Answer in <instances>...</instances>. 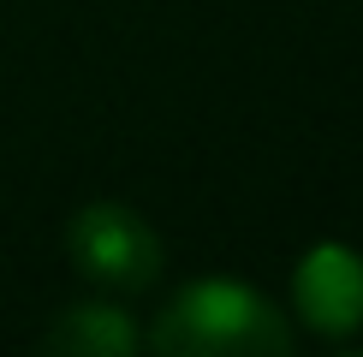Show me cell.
Segmentation results:
<instances>
[{
  "label": "cell",
  "mask_w": 363,
  "mask_h": 357,
  "mask_svg": "<svg viewBox=\"0 0 363 357\" xmlns=\"http://www.w3.org/2000/svg\"><path fill=\"white\" fill-rule=\"evenodd\" d=\"M131 346H138V327L119 304H72L48 327V351L66 357H125Z\"/></svg>",
  "instance_id": "cell-4"
},
{
  "label": "cell",
  "mask_w": 363,
  "mask_h": 357,
  "mask_svg": "<svg viewBox=\"0 0 363 357\" xmlns=\"http://www.w3.org/2000/svg\"><path fill=\"white\" fill-rule=\"evenodd\" d=\"M149 346L173 357H215V351H245V357L274 351L280 357L292 351V327L268 298H256L238 280H196L155 316Z\"/></svg>",
  "instance_id": "cell-1"
},
{
  "label": "cell",
  "mask_w": 363,
  "mask_h": 357,
  "mask_svg": "<svg viewBox=\"0 0 363 357\" xmlns=\"http://www.w3.org/2000/svg\"><path fill=\"white\" fill-rule=\"evenodd\" d=\"M292 292H298L304 322L322 327V334H352L363 322V262L345 244H315L298 262Z\"/></svg>",
  "instance_id": "cell-3"
},
{
  "label": "cell",
  "mask_w": 363,
  "mask_h": 357,
  "mask_svg": "<svg viewBox=\"0 0 363 357\" xmlns=\"http://www.w3.org/2000/svg\"><path fill=\"white\" fill-rule=\"evenodd\" d=\"M66 244L89 280L119 286V292H143L161 274V238L125 203H84L66 227Z\"/></svg>",
  "instance_id": "cell-2"
}]
</instances>
